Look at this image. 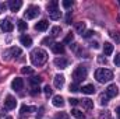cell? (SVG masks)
<instances>
[{
  "mask_svg": "<svg viewBox=\"0 0 120 119\" xmlns=\"http://www.w3.org/2000/svg\"><path fill=\"white\" fill-rule=\"evenodd\" d=\"M30 59H31V62H32L34 66H43V64L46 63V60H48V53H46L43 49L36 48V49H34V51L31 52Z\"/></svg>",
  "mask_w": 120,
  "mask_h": 119,
  "instance_id": "6da1fadb",
  "label": "cell"
},
{
  "mask_svg": "<svg viewBox=\"0 0 120 119\" xmlns=\"http://www.w3.org/2000/svg\"><path fill=\"white\" fill-rule=\"evenodd\" d=\"M95 79L99 83H108V81H110L113 79V73L109 69H98L95 71Z\"/></svg>",
  "mask_w": 120,
  "mask_h": 119,
  "instance_id": "7a4b0ae2",
  "label": "cell"
},
{
  "mask_svg": "<svg viewBox=\"0 0 120 119\" xmlns=\"http://www.w3.org/2000/svg\"><path fill=\"white\" fill-rule=\"evenodd\" d=\"M88 71H87V67L84 66H77L75 70L73 71V79H74V83H80L81 80H84L87 77Z\"/></svg>",
  "mask_w": 120,
  "mask_h": 119,
  "instance_id": "3957f363",
  "label": "cell"
},
{
  "mask_svg": "<svg viewBox=\"0 0 120 119\" xmlns=\"http://www.w3.org/2000/svg\"><path fill=\"white\" fill-rule=\"evenodd\" d=\"M38 14H39V7L32 4V6H30V7H27L25 18H27V20H34L35 17H38Z\"/></svg>",
  "mask_w": 120,
  "mask_h": 119,
  "instance_id": "277c9868",
  "label": "cell"
},
{
  "mask_svg": "<svg viewBox=\"0 0 120 119\" xmlns=\"http://www.w3.org/2000/svg\"><path fill=\"white\" fill-rule=\"evenodd\" d=\"M15 107H17V101H15V98L11 97V95H7L6 99H4V108H6V109H14Z\"/></svg>",
  "mask_w": 120,
  "mask_h": 119,
  "instance_id": "5b68a950",
  "label": "cell"
},
{
  "mask_svg": "<svg viewBox=\"0 0 120 119\" xmlns=\"http://www.w3.org/2000/svg\"><path fill=\"white\" fill-rule=\"evenodd\" d=\"M117 94H119V87L116 84H110L106 88V97L108 98H115V97H117Z\"/></svg>",
  "mask_w": 120,
  "mask_h": 119,
  "instance_id": "8992f818",
  "label": "cell"
},
{
  "mask_svg": "<svg viewBox=\"0 0 120 119\" xmlns=\"http://www.w3.org/2000/svg\"><path fill=\"white\" fill-rule=\"evenodd\" d=\"M24 87V80L22 79H20V77H15L13 81H11V88L15 90V91H20V90H22Z\"/></svg>",
  "mask_w": 120,
  "mask_h": 119,
  "instance_id": "52a82bcc",
  "label": "cell"
},
{
  "mask_svg": "<svg viewBox=\"0 0 120 119\" xmlns=\"http://www.w3.org/2000/svg\"><path fill=\"white\" fill-rule=\"evenodd\" d=\"M53 63H55V66L57 69H66L68 66V60L66 59V58H56V59L53 60Z\"/></svg>",
  "mask_w": 120,
  "mask_h": 119,
  "instance_id": "ba28073f",
  "label": "cell"
},
{
  "mask_svg": "<svg viewBox=\"0 0 120 119\" xmlns=\"http://www.w3.org/2000/svg\"><path fill=\"white\" fill-rule=\"evenodd\" d=\"M53 84H55L56 88L61 90L63 86H64V76H63V74H56L55 79H53Z\"/></svg>",
  "mask_w": 120,
  "mask_h": 119,
  "instance_id": "9c48e42d",
  "label": "cell"
},
{
  "mask_svg": "<svg viewBox=\"0 0 120 119\" xmlns=\"http://www.w3.org/2000/svg\"><path fill=\"white\" fill-rule=\"evenodd\" d=\"M1 30L4 32H11L14 30V24L10 21V20H3L1 21Z\"/></svg>",
  "mask_w": 120,
  "mask_h": 119,
  "instance_id": "30bf717a",
  "label": "cell"
},
{
  "mask_svg": "<svg viewBox=\"0 0 120 119\" xmlns=\"http://www.w3.org/2000/svg\"><path fill=\"white\" fill-rule=\"evenodd\" d=\"M8 7H10L11 11H18V10L22 7V1H21V0H11V1L8 3Z\"/></svg>",
  "mask_w": 120,
  "mask_h": 119,
  "instance_id": "8fae6325",
  "label": "cell"
},
{
  "mask_svg": "<svg viewBox=\"0 0 120 119\" xmlns=\"http://www.w3.org/2000/svg\"><path fill=\"white\" fill-rule=\"evenodd\" d=\"M49 28V21L48 20H41L39 23L35 24V30L36 31H46Z\"/></svg>",
  "mask_w": 120,
  "mask_h": 119,
  "instance_id": "7c38bea8",
  "label": "cell"
},
{
  "mask_svg": "<svg viewBox=\"0 0 120 119\" xmlns=\"http://www.w3.org/2000/svg\"><path fill=\"white\" fill-rule=\"evenodd\" d=\"M52 104H53L56 108H61V107H64V99H63V97H61V95H55V97H53Z\"/></svg>",
  "mask_w": 120,
  "mask_h": 119,
  "instance_id": "4fadbf2b",
  "label": "cell"
},
{
  "mask_svg": "<svg viewBox=\"0 0 120 119\" xmlns=\"http://www.w3.org/2000/svg\"><path fill=\"white\" fill-rule=\"evenodd\" d=\"M20 42L25 48H30L31 45H32V39H31V36H28V35H21L20 36Z\"/></svg>",
  "mask_w": 120,
  "mask_h": 119,
  "instance_id": "5bb4252c",
  "label": "cell"
},
{
  "mask_svg": "<svg viewBox=\"0 0 120 119\" xmlns=\"http://www.w3.org/2000/svg\"><path fill=\"white\" fill-rule=\"evenodd\" d=\"M103 53H105V56H110L113 53V45L110 42H105L103 44Z\"/></svg>",
  "mask_w": 120,
  "mask_h": 119,
  "instance_id": "9a60e30c",
  "label": "cell"
},
{
  "mask_svg": "<svg viewBox=\"0 0 120 119\" xmlns=\"http://www.w3.org/2000/svg\"><path fill=\"white\" fill-rule=\"evenodd\" d=\"M52 51H53V53H56V55H61V53H64V46L61 45V44H53L52 45Z\"/></svg>",
  "mask_w": 120,
  "mask_h": 119,
  "instance_id": "2e32d148",
  "label": "cell"
},
{
  "mask_svg": "<svg viewBox=\"0 0 120 119\" xmlns=\"http://www.w3.org/2000/svg\"><path fill=\"white\" fill-rule=\"evenodd\" d=\"M81 104H82V107H84L85 109H92V108H94V101L90 99V98H84V99L81 101Z\"/></svg>",
  "mask_w": 120,
  "mask_h": 119,
  "instance_id": "e0dca14e",
  "label": "cell"
},
{
  "mask_svg": "<svg viewBox=\"0 0 120 119\" xmlns=\"http://www.w3.org/2000/svg\"><path fill=\"white\" fill-rule=\"evenodd\" d=\"M81 91H82L84 94H94V92H95V87H94L92 84H87V86H82Z\"/></svg>",
  "mask_w": 120,
  "mask_h": 119,
  "instance_id": "ac0fdd59",
  "label": "cell"
},
{
  "mask_svg": "<svg viewBox=\"0 0 120 119\" xmlns=\"http://www.w3.org/2000/svg\"><path fill=\"white\" fill-rule=\"evenodd\" d=\"M49 16H50V18H52V20H59L60 17H61V13H60L59 8H55V10L49 11Z\"/></svg>",
  "mask_w": 120,
  "mask_h": 119,
  "instance_id": "d6986e66",
  "label": "cell"
},
{
  "mask_svg": "<svg viewBox=\"0 0 120 119\" xmlns=\"http://www.w3.org/2000/svg\"><path fill=\"white\" fill-rule=\"evenodd\" d=\"M85 24L84 23H77L75 24V31L78 32V34H81V35H84V32H85Z\"/></svg>",
  "mask_w": 120,
  "mask_h": 119,
  "instance_id": "ffe728a7",
  "label": "cell"
},
{
  "mask_svg": "<svg viewBox=\"0 0 120 119\" xmlns=\"http://www.w3.org/2000/svg\"><path fill=\"white\" fill-rule=\"evenodd\" d=\"M71 115L77 119H85V115H84L80 109H73V111H71Z\"/></svg>",
  "mask_w": 120,
  "mask_h": 119,
  "instance_id": "44dd1931",
  "label": "cell"
},
{
  "mask_svg": "<svg viewBox=\"0 0 120 119\" xmlns=\"http://www.w3.org/2000/svg\"><path fill=\"white\" fill-rule=\"evenodd\" d=\"M17 28L20 31H25L28 28V24H27L24 20H18V21H17Z\"/></svg>",
  "mask_w": 120,
  "mask_h": 119,
  "instance_id": "7402d4cb",
  "label": "cell"
},
{
  "mask_svg": "<svg viewBox=\"0 0 120 119\" xmlns=\"http://www.w3.org/2000/svg\"><path fill=\"white\" fill-rule=\"evenodd\" d=\"M34 111H36L35 107H28V105L21 107V114H30V112H34Z\"/></svg>",
  "mask_w": 120,
  "mask_h": 119,
  "instance_id": "603a6c76",
  "label": "cell"
},
{
  "mask_svg": "<svg viewBox=\"0 0 120 119\" xmlns=\"http://www.w3.org/2000/svg\"><path fill=\"white\" fill-rule=\"evenodd\" d=\"M42 81V79L39 77V76H34L32 79H30V83L34 86V87H36V86H39V83Z\"/></svg>",
  "mask_w": 120,
  "mask_h": 119,
  "instance_id": "cb8c5ba5",
  "label": "cell"
},
{
  "mask_svg": "<svg viewBox=\"0 0 120 119\" xmlns=\"http://www.w3.org/2000/svg\"><path fill=\"white\" fill-rule=\"evenodd\" d=\"M10 53H11L13 56H20V55H21V49L17 48V46H13V48H10Z\"/></svg>",
  "mask_w": 120,
  "mask_h": 119,
  "instance_id": "d4e9b609",
  "label": "cell"
},
{
  "mask_svg": "<svg viewBox=\"0 0 120 119\" xmlns=\"http://www.w3.org/2000/svg\"><path fill=\"white\" fill-rule=\"evenodd\" d=\"M42 45H53V36H46L42 39Z\"/></svg>",
  "mask_w": 120,
  "mask_h": 119,
  "instance_id": "484cf974",
  "label": "cell"
},
{
  "mask_svg": "<svg viewBox=\"0 0 120 119\" xmlns=\"http://www.w3.org/2000/svg\"><path fill=\"white\" fill-rule=\"evenodd\" d=\"M21 73H22V74H34V69H32V67H28V66H25V67L21 69Z\"/></svg>",
  "mask_w": 120,
  "mask_h": 119,
  "instance_id": "4316f807",
  "label": "cell"
},
{
  "mask_svg": "<svg viewBox=\"0 0 120 119\" xmlns=\"http://www.w3.org/2000/svg\"><path fill=\"white\" fill-rule=\"evenodd\" d=\"M80 86H78V83H71L70 84V91L71 92H77V91H80Z\"/></svg>",
  "mask_w": 120,
  "mask_h": 119,
  "instance_id": "83f0119b",
  "label": "cell"
},
{
  "mask_svg": "<svg viewBox=\"0 0 120 119\" xmlns=\"http://www.w3.org/2000/svg\"><path fill=\"white\" fill-rule=\"evenodd\" d=\"M73 39H74V35H73L71 32H68V34L66 35V38H64V44H71Z\"/></svg>",
  "mask_w": 120,
  "mask_h": 119,
  "instance_id": "f1b7e54d",
  "label": "cell"
},
{
  "mask_svg": "<svg viewBox=\"0 0 120 119\" xmlns=\"http://www.w3.org/2000/svg\"><path fill=\"white\" fill-rule=\"evenodd\" d=\"M57 6H59V3H57V1H50V3L48 4V10H49V11H52V10L57 8Z\"/></svg>",
  "mask_w": 120,
  "mask_h": 119,
  "instance_id": "f546056e",
  "label": "cell"
},
{
  "mask_svg": "<svg viewBox=\"0 0 120 119\" xmlns=\"http://www.w3.org/2000/svg\"><path fill=\"white\" fill-rule=\"evenodd\" d=\"M60 32H61V28L60 27H53L52 28V36H57V35H60Z\"/></svg>",
  "mask_w": 120,
  "mask_h": 119,
  "instance_id": "4dcf8cb0",
  "label": "cell"
},
{
  "mask_svg": "<svg viewBox=\"0 0 120 119\" xmlns=\"http://www.w3.org/2000/svg\"><path fill=\"white\" fill-rule=\"evenodd\" d=\"M61 6H63L64 8H70V7L73 6V1H71V0H64V1H61Z\"/></svg>",
  "mask_w": 120,
  "mask_h": 119,
  "instance_id": "1f68e13d",
  "label": "cell"
},
{
  "mask_svg": "<svg viewBox=\"0 0 120 119\" xmlns=\"http://www.w3.org/2000/svg\"><path fill=\"white\" fill-rule=\"evenodd\" d=\"M109 102V98L106 95H101V105H106Z\"/></svg>",
  "mask_w": 120,
  "mask_h": 119,
  "instance_id": "d6a6232c",
  "label": "cell"
},
{
  "mask_svg": "<svg viewBox=\"0 0 120 119\" xmlns=\"http://www.w3.org/2000/svg\"><path fill=\"white\" fill-rule=\"evenodd\" d=\"M68 102H70V105H71V107H75L80 101H78L77 98H70V99H68Z\"/></svg>",
  "mask_w": 120,
  "mask_h": 119,
  "instance_id": "836d02e7",
  "label": "cell"
},
{
  "mask_svg": "<svg viewBox=\"0 0 120 119\" xmlns=\"http://www.w3.org/2000/svg\"><path fill=\"white\" fill-rule=\"evenodd\" d=\"M39 92H41L39 86H36V87H32V91H31V94H32V95H36V94H39Z\"/></svg>",
  "mask_w": 120,
  "mask_h": 119,
  "instance_id": "e575fe53",
  "label": "cell"
},
{
  "mask_svg": "<svg viewBox=\"0 0 120 119\" xmlns=\"http://www.w3.org/2000/svg\"><path fill=\"white\" fill-rule=\"evenodd\" d=\"M113 63H115L116 66H120V53H116V56H115V59H113Z\"/></svg>",
  "mask_w": 120,
  "mask_h": 119,
  "instance_id": "d590c367",
  "label": "cell"
},
{
  "mask_svg": "<svg viewBox=\"0 0 120 119\" xmlns=\"http://www.w3.org/2000/svg\"><path fill=\"white\" fill-rule=\"evenodd\" d=\"M45 94H46V95H52V92H53V90L50 88V87H49V86H45Z\"/></svg>",
  "mask_w": 120,
  "mask_h": 119,
  "instance_id": "8d00e7d4",
  "label": "cell"
},
{
  "mask_svg": "<svg viewBox=\"0 0 120 119\" xmlns=\"http://www.w3.org/2000/svg\"><path fill=\"white\" fill-rule=\"evenodd\" d=\"M94 34H95V32H94V31H85V32H84V35H82V36H84V38H91V36H92V35H94Z\"/></svg>",
  "mask_w": 120,
  "mask_h": 119,
  "instance_id": "74e56055",
  "label": "cell"
},
{
  "mask_svg": "<svg viewBox=\"0 0 120 119\" xmlns=\"http://www.w3.org/2000/svg\"><path fill=\"white\" fill-rule=\"evenodd\" d=\"M66 24H71V11H68L66 16Z\"/></svg>",
  "mask_w": 120,
  "mask_h": 119,
  "instance_id": "f35d334b",
  "label": "cell"
},
{
  "mask_svg": "<svg viewBox=\"0 0 120 119\" xmlns=\"http://www.w3.org/2000/svg\"><path fill=\"white\" fill-rule=\"evenodd\" d=\"M6 8H7V4L6 3H0V13H4Z\"/></svg>",
  "mask_w": 120,
  "mask_h": 119,
  "instance_id": "ab89813d",
  "label": "cell"
},
{
  "mask_svg": "<svg viewBox=\"0 0 120 119\" xmlns=\"http://www.w3.org/2000/svg\"><path fill=\"white\" fill-rule=\"evenodd\" d=\"M101 119H110V115L109 114H102L101 115Z\"/></svg>",
  "mask_w": 120,
  "mask_h": 119,
  "instance_id": "60d3db41",
  "label": "cell"
},
{
  "mask_svg": "<svg viewBox=\"0 0 120 119\" xmlns=\"http://www.w3.org/2000/svg\"><path fill=\"white\" fill-rule=\"evenodd\" d=\"M113 38H115L117 42H120V35H119V32H116V35H113Z\"/></svg>",
  "mask_w": 120,
  "mask_h": 119,
  "instance_id": "b9f144b4",
  "label": "cell"
},
{
  "mask_svg": "<svg viewBox=\"0 0 120 119\" xmlns=\"http://www.w3.org/2000/svg\"><path fill=\"white\" fill-rule=\"evenodd\" d=\"M91 46H92V48H95V49H96V48H99V45H98L96 42H94V44H91Z\"/></svg>",
  "mask_w": 120,
  "mask_h": 119,
  "instance_id": "7bdbcfd3",
  "label": "cell"
},
{
  "mask_svg": "<svg viewBox=\"0 0 120 119\" xmlns=\"http://www.w3.org/2000/svg\"><path fill=\"white\" fill-rule=\"evenodd\" d=\"M116 114H117V116L120 118V107H117V108H116Z\"/></svg>",
  "mask_w": 120,
  "mask_h": 119,
  "instance_id": "ee69618b",
  "label": "cell"
},
{
  "mask_svg": "<svg viewBox=\"0 0 120 119\" xmlns=\"http://www.w3.org/2000/svg\"><path fill=\"white\" fill-rule=\"evenodd\" d=\"M6 119H13V118H11V116H7V118H6Z\"/></svg>",
  "mask_w": 120,
  "mask_h": 119,
  "instance_id": "f6af8a7d",
  "label": "cell"
}]
</instances>
